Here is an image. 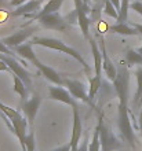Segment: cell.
Returning <instances> with one entry per match:
<instances>
[{
	"instance_id": "d590c367",
	"label": "cell",
	"mask_w": 142,
	"mask_h": 151,
	"mask_svg": "<svg viewBox=\"0 0 142 151\" xmlns=\"http://www.w3.org/2000/svg\"><path fill=\"white\" fill-rule=\"evenodd\" d=\"M133 26H134V28L137 29V30H138V33L142 36V24H134Z\"/></svg>"
},
{
	"instance_id": "ffe728a7",
	"label": "cell",
	"mask_w": 142,
	"mask_h": 151,
	"mask_svg": "<svg viewBox=\"0 0 142 151\" xmlns=\"http://www.w3.org/2000/svg\"><path fill=\"white\" fill-rule=\"evenodd\" d=\"M109 30L113 33H117V35H123V36H137L139 35L138 30L134 28V26H130L127 24H116L109 26Z\"/></svg>"
},
{
	"instance_id": "7c38bea8",
	"label": "cell",
	"mask_w": 142,
	"mask_h": 151,
	"mask_svg": "<svg viewBox=\"0 0 142 151\" xmlns=\"http://www.w3.org/2000/svg\"><path fill=\"white\" fill-rule=\"evenodd\" d=\"M48 96H50L52 100L62 102V103L69 104L72 107H76V106H77V102H76V99L72 96V93L68 91L66 88L61 87V85L48 87Z\"/></svg>"
},
{
	"instance_id": "f35d334b",
	"label": "cell",
	"mask_w": 142,
	"mask_h": 151,
	"mask_svg": "<svg viewBox=\"0 0 142 151\" xmlns=\"http://www.w3.org/2000/svg\"><path fill=\"white\" fill-rule=\"evenodd\" d=\"M138 52H139V54H141V55H142V45L138 48Z\"/></svg>"
},
{
	"instance_id": "277c9868",
	"label": "cell",
	"mask_w": 142,
	"mask_h": 151,
	"mask_svg": "<svg viewBox=\"0 0 142 151\" xmlns=\"http://www.w3.org/2000/svg\"><path fill=\"white\" fill-rule=\"evenodd\" d=\"M117 128L120 132L123 142H127L130 144L131 148H137V143H135V135H134V129L131 125V119H130V110L128 106H123L119 104V110H117Z\"/></svg>"
},
{
	"instance_id": "9c48e42d",
	"label": "cell",
	"mask_w": 142,
	"mask_h": 151,
	"mask_svg": "<svg viewBox=\"0 0 142 151\" xmlns=\"http://www.w3.org/2000/svg\"><path fill=\"white\" fill-rule=\"evenodd\" d=\"M63 85L66 87V89L71 92L72 96H73L76 100H82L84 103L92 106V103H91V100H90V96H88L87 87L82 81H79V80H72V78H65Z\"/></svg>"
},
{
	"instance_id": "e575fe53",
	"label": "cell",
	"mask_w": 142,
	"mask_h": 151,
	"mask_svg": "<svg viewBox=\"0 0 142 151\" xmlns=\"http://www.w3.org/2000/svg\"><path fill=\"white\" fill-rule=\"evenodd\" d=\"M112 3H113V6L116 7V10H120V6H122V0H111Z\"/></svg>"
},
{
	"instance_id": "f546056e",
	"label": "cell",
	"mask_w": 142,
	"mask_h": 151,
	"mask_svg": "<svg viewBox=\"0 0 142 151\" xmlns=\"http://www.w3.org/2000/svg\"><path fill=\"white\" fill-rule=\"evenodd\" d=\"M0 52H1V54H6V55H14V51L10 50V48L3 43V40H0Z\"/></svg>"
},
{
	"instance_id": "44dd1931",
	"label": "cell",
	"mask_w": 142,
	"mask_h": 151,
	"mask_svg": "<svg viewBox=\"0 0 142 151\" xmlns=\"http://www.w3.org/2000/svg\"><path fill=\"white\" fill-rule=\"evenodd\" d=\"M88 83H90V87H88V96H90L91 103H92V106H94L95 95H97V92L99 91V88H101V85H102V77H99V76L90 77Z\"/></svg>"
},
{
	"instance_id": "4dcf8cb0",
	"label": "cell",
	"mask_w": 142,
	"mask_h": 151,
	"mask_svg": "<svg viewBox=\"0 0 142 151\" xmlns=\"http://www.w3.org/2000/svg\"><path fill=\"white\" fill-rule=\"evenodd\" d=\"M83 143L79 146L77 151H88V146H90V140H88V136H86L83 140H82Z\"/></svg>"
},
{
	"instance_id": "7a4b0ae2",
	"label": "cell",
	"mask_w": 142,
	"mask_h": 151,
	"mask_svg": "<svg viewBox=\"0 0 142 151\" xmlns=\"http://www.w3.org/2000/svg\"><path fill=\"white\" fill-rule=\"evenodd\" d=\"M32 43L35 44V45H40V47H44V48H50V50H57V51H61L63 54H66V55L72 56L73 59H76L79 62L82 66L84 68L86 72L90 70L88 68V65L87 62L84 60V58L82 56L79 51H76L73 47L71 45H68L62 41V40H58V39H54V37H35V39L32 40Z\"/></svg>"
},
{
	"instance_id": "9a60e30c",
	"label": "cell",
	"mask_w": 142,
	"mask_h": 151,
	"mask_svg": "<svg viewBox=\"0 0 142 151\" xmlns=\"http://www.w3.org/2000/svg\"><path fill=\"white\" fill-rule=\"evenodd\" d=\"M101 50H102V56H103V65H102V69L103 72H105V76H106V78L109 81L113 83L116 77H117V68L114 66L113 60L109 58L106 52V47H105V43H103V39L101 40Z\"/></svg>"
},
{
	"instance_id": "74e56055",
	"label": "cell",
	"mask_w": 142,
	"mask_h": 151,
	"mask_svg": "<svg viewBox=\"0 0 142 151\" xmlns=\"http://www.w3.org/2000/svg\"><path fill=\"white\" fill-rule=\"evenodd\" d=\"M83 1L87 4V6H90V3H91V0H83Z\"/></svg>"
},
{
	"instance_id": "5b68a950",
	"label": "cell",
	"mask_w": 142,
	"mask_h": 151,
	"mask_svg": "<svg viewBox=\"0 0 142 151\" xmlns=\"http://www.w3.org/2000/svg\"><path fill=\"white\" fill-rule=\"evenodd\" d=\"M128 85H130L128 68L124 65H120L117 68V77L113 81L114 93L119 98V104L128 106Z\"/></svg>"
},
{
	"instance_id": "836d02e7",
	"label": "cell",
	"mask_w": 142,
	"mask_h": 151,
	"mask_svg": "<svg viewBox=\"0 0 142 151\" xmlns=\"http://www.w3.org/2000/svg\"><path fill=\"white\" fill-rule=\"evenodd\" d=\"M0 72H8V73H11L10 68H8L7 65H6V62H3L1 59H0Z\"/></svg>"
},
{
	"instance_id": "4fadbf2b",
	"label": "cell",
	"mask_w": 142,
	"mask_h": 151,
	"mask_svg": "<svg viewBox=\"0 0 142 151\" xmlns=\"http://www.w3.org/2000/svg\"><path fill=\"white\" fill-rule=\"evenodd\" d=\"M36 21H39L44 28L47 29H54V30H63L68 26L66 21L59 15L58 12H52V14H47L37 18Z\"/></svg>"
},
{
	"instance_id": "1f68e13d",
	"label": "cell",
	"mask_w": 142,
	"mask_h": 151,
	"mask_svg": "<svg viewBox=\"0 0 142 151\" xmlns=\"http://www.w3.org/2000/svg\"><path fill=\"white\" fill-rule=\"evenodd\" d=\"M71 143H66L63 144V146H59V147L57 148H52V150H48V151H71Z\"/></svg>"
},
{
	"instance_id": "3957f363",
	"label": "cell",
	"mask_w": 142,
	"mask_h": 151,
	"mask_svg": "<svg viewBox=\"0 0 142 151\" xmlns=\"http://www.w3.org/2000/svg\"><path fill=\"white\" fill-rule=\"evenodd\" d=\"M97 127L99 129V140H101V148L102 151H114L123 147V139H120L113 131L112 128L105 122L103 115H99L98 124Z\"/></svg>"
},
{
	"instance_id": "5bb4252c",
	"label": "cell",
	"mask_w": 142,
	"mask_h": 151,
	"mask_svg": "<svg viewBox=\"0 0 142 151\" xmlns=\"http://www.w3.org/2000/svg\"><path fill=\"white\" fill-rule=\"evenodd\" d=\"M33 65H35L36 68L39 69V72L44 76V78H46V80L51 81V83L55 84V85H61V87L63 85V81H65V78H62V77H61V74H59L57 70H54V69L50 68V66H47V65L42 63L39 59H36L35 62H33Z\"/></svg>"
},
{
	"instance_id": "d6a6232c",
	"label": "cell",
	"mask_w": 142,
	"mask_h": 151,
	"mask_svg": "<svg viewBox=\"0 0 142 151\" xmlns=\"http://www.w3.org/2000/svg\"><path fill=\"white\" fill-rule=\"evenodd\" d=\"M26 1H28V0H11V1H10V4H11V6H14V7H20V6L25 4Z\"/></svg>"
},
{
	"instance_id": "8fae6325",
	"label": "cell",
	"mask_w": 142,
	"mask_h": 151,
	"mask_svg": "<svg viewBox=\"0 0 142 151\" xmlns=\"http://www.w3.org/2000/svg\"><path fill=\"white\" fill-rule=\"evenodd\" d=\"M33 33H35V29L33 28H25V29H21V30H18V32H15V33H12L10 36L4 37V39H1V40H3V43L6 44L10 50H14L15 47L24 44L29 37L33 36Z\"/></svg>"
},
{
	"instance_id": "8d00e7d4",
	"label": "cell",
	"mask_w": 142,
	"mask_h": 151,
	"mask_svg": "<svg viewBox=\"0 0 142 151\" xmlns=\"http://www.w3.org/2000/svg\"><path fill=\"white\" fill-rule=\"evenodd\" d=\"M138 122H139V131H141V136H142V107H141V113H139Z\"/></svg>"
},
{
	"instance_id": "ba28073f",
	"label": "cell",
	"mask_w": 142,
	"mask_h": 151,
	"mask_svg": "<svg viewBox=\"0 0 142 151\" xmlns=\"http://www.w3.org/2000/svg\"><path fill=\"white\" fill-rule=\"evenodd\" d=\"M0 59L3 60V62H6V65L10 68V70H11V76L12 74L18 76V77L26 84V87H31V84H32L31 73H29L28 70H26V69H25L24 66L15 59V58H14V55H6V54H1V52H0Z\"/></svg>"
},
{
	"instance_id": "ac0fdd59",
	"label": "cell",
	"mask_w": 142,
	"mask_h": 151,
	"mask_svg": "<svg viewBox=\"0 0 142 151\" xmlns=\"http://www.w3.org/2000/svg\"><path fill=\"white\" fill-rule=\"evenodd\" d=\"M33 45H35V44L32 43V41H26V43H24V44H21V45H18V47H15L12 51L15 52V54H18L22 59L31 60L32 63H33V62L37 59V58H36L35 51H33Z\"/></svg>"
},
{
	"instance_id": "b9f144b4",
	"label": "cell",
	"mask_w": 142,
	"mask_h": 151,
	"mask_svg": "<svg viewBox=\"0 0 142 151\" xmlns=\"http://www.w3.org/2000/svg\"><path fill=\"white\" fill-rule=\"evenodd\" d=\"M141 1H142V0H141Z\"/></svg>"
},
{
	"instance_id": "6da1fadb",
	"label": "cell",
	"mask_w": 142,
	"mask_h": 151,
	"mask_svg": "<svg viewBox=\"0 0 142 151\" xmlns=\"http://www.w3.org/2000/svg\"><path fill=\"white\" fill-rule=\"evenodd\" d=\"M0 110L10 119V122L12 124V132H14V135L20 140L22 151H26V148H25V140H26V136H28L26 131H28V127H29V122H28V119H26V117L21 111H18V110H15V109H12V107H8L4 103H1V102H0Z\"/></svg>"
},
{
	"instance_id": "30bf717a",
	"label": "cell",
	"mask_w": 142,
	"mask_h": 151,
	"mask_svg": "<svg viewBox=\"0 0 142 151\" xmlns=\"http://www.w3.org/2000/svg\"><path fill=\"white\" fill-rule=\"evenodd\" d=\"M83 135V124L80 118L79 106L73 107V128H72V137H71V151H77L80 146V139Z\"/></svg>"
},
{
	"instance_id": "484cf974",
	"label": "cell",
	"mask_w": 142,
	"mask_h": 151,
	"mask_svg": "<svg viewBox=\"0 0 142 151\" xmlns=\"http://www.w3.org/2000/svg\"><path fill=\"white\" fill-rule=\"evenodd\" d=\"M88 151H101V140H99V129L95 127L94 133H92V139L88 146Z\"/></svg>"
},
{
	"instance_id": "7402d4cb",
	"label": "cell",
	"mask_w": 142,
	"mask_h": 151,
	"mask_svg": "<svg viewBox=\"0 0 142 151\" xmlns=\"http://www.w3.org/2000/svg\"><path fill=\"white\" fill-rule=\"evenodd\" d=\"M12 80H14V91L18 93V95L21 96V99H22V102H25L26 100V98H28V91H26V84L22 81V80L18 77V76L12 74Z\"/></svg>"
},
{
	"instance_id": "83f0119b",
	"label": "cell",
	"mask_w": 142,
	"mask_h": 151,
	"mask_svg": "<svg viewBox=\"0 0 142 151\" xmlns=\"http://www.w3.org/2000/svg\"><path fill=\"white\" fill-rule=\"evenodd\" d=\"M25 148H26V151H35V133H33V131H29L28 136H26Z\"/></svg>"
},
{
	"instance_id": "603a6c76",
	"label": "cell",
	"mask_w": 142,
	"mask_h": 151,
	"mask_svg": "<svg viewBox=\"0 0 142 151\" xmlns=\"http://www.w3.org/2000/svg\"><path fill=\"white\" fill-rule=\"evenodd\" d=\"M126 62L127 66H134V65H142V55L138 50H127L126 51Z\"/></svg>"
},
{
	"instance_id": "8992f818",
	"label": "cell",
	"mask_w": 142,
	"mask_h": 151,
	"mask_svg": "<svg viewBox=\"0 0 142 151\" xmlns=\"http://www.w3.org/2000/svg\"><path fill=\"white\" fill-rule=\"evenodd\" d=\"M75 1V15H76V21L80 26V30L83 33V36L87 40H90V25H91V19L88 17V12L91 11L90 6H87L83 0H73Z\"/></svg>"
},
{
	"instance_id": "d6986e66",
	"label": "cell",
	"mask_w": 142,
	"mask_h": 151,
	"mask_svg": "<svg viewBox=\"0 0 142 151\" xmlns=\"http://www.w3.org/2000/svg\"><path fill=\"white\" fill-rule=\"evenodd\" d=\"M63 1L65 0H48L47 3H46V6L35 15V19H37V18H40V17H43V15H47V14L58 12L61 10V7H62Z\"/></svg>"
},
{
	"instance_id": "cb8c5ba5",
	"label": "cell",
	"mask_w": 142,
	"mask_h": 151,
	"mask_svg": "<svg viewBox=\"0 0 142 151\" xmlns=\"http://www.w3.org/2000/svg\"><path fill=\"white\" fill-rule=\"evenodd\" d=\"M128 10H130V1L128 0H122V6L119 10V24H127V17H128Z\"/></svg>"
},
{
	"instance_id": "60d3db41",
	"label": "cell",
	"mask_w": 142,
	"mask_h": 151,
	"mask_svg": "<svg viewBox=\"0 0 142 151\" xmlns=\"http://www.w3.org/2000/svg\"><path fill=\"white\" fill-rule=\"evenodd\" d=\"M94 1H97V0H94Z\"/></svg>"
},
{
	"instance_id": "f1b7e54d",
	"label": "cell",
	"mask_w": 142,
	"mask_h": 151,
	"mask_svg": "<svg viewBox=\"0 0 142 151\" xmlns=\"http://www.w3.org/2000/svg\"><path fill=\"white\" fill-rule=\"evenodd\" d=\"M130 8L134 10L137 14H139L142 17V1L141 0H134L133 3H130Z\"/></svg>"
},
{
	"instance_id": "52a82bcc",
	"label": "cell",
	"mask_w": 142,
	"mask_h": 151,
	"mask_svg": "<svg viewBox=\"0 0 142 151\" xmlns=\"http://www.w3.org/2000/svg\"><path fill=\"white\" fill-rule=\"evenodd\" d=\"M40 104H42V98L39 93H33L32 98L22 102V104H21V111L26 117L29 122V131H33V125H35V119L40 109Z\"/></svg>"
},
{
	"instance_id": "2e32d148",
	"label": "cell",
	"mask_w": 142,
	"mask_h": 151,
	"mask_svg": "<svg viewBox=\"0 0 142 151\" xmlns=\"http://www.w3.org/2000/svg\"><path fill=\"white\" fill-rule=\"evenodd\" d=\"M44 0H28L25 4L17 7L14 11H12V15L14 17H21V15H28V14H33V12L42 10L40 6Z\"/></svg>"
},
{
	"instance_id": "e0dca14e",
	"label": "cell",
	"mask_w": 142,
	"mask_h": 151,
	"mask_svg": "<svg viewBox=\"0 0 142 151\" xmlns=\"http://www.w3.org/2000/svg\"><path fill=\"white\" fill-rule=\"evenodd\" d=\"M90 45H91V52L94 56V69H95V76L102 74V65H103V56H102V50L97 45L94 39H90Z\"/></svg>"
},
{
	"instance_id": "ab89813d",
	"label": "cell",
	"mask_w": 142,
	"mask_h": 151,
	"mask_svg": "<svg viewBox=\"0 0 142 151\" xmlns=\"http://www.w3.org/2000/svg\"><path fill=\"white\" fill-rule=\"evenodd\" d=\"M3 6H4V1L3 0H0V7H3Z\"/></svg>"
},
{
	"instance_id": "d4e9b609",
	"label": "cell",
	"mask_w": 142,
	"mask_h": 151,
	"mask_svg": "<svg viewBox=\"0 0 142 151\" xmlns=\"http://www.w3.org/2000/svg\"><path fill=\"white\" fill-rule=\"evenodd\" d=\"M135 77H137V92H135V104L139 103V100L142 99V68H138L135 72Z\"/></svg>"
},
{
	"instance_id": "4316f807",
	"label": "cell",
	"mask_w": 142,
	"mask_h": 151,
	"mask_svg": "<svg viewBox=\"0 0 142 151\" xmlns=\"http://www.w3.org/2000/svg\"><path fill=\"white\" fill-rule=\"evenodd\" d=\"M103 12L106 15L114 18V19L119 18V11L116 10V7L113 6V3H112L111 0H103Z\"/></svg>"
}]
</instances>
